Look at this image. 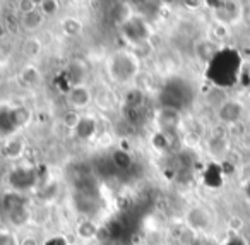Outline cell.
<instances>
[{
  "label": "cell",
  "mask_w": 250,
  "mask_h": 245,
  "mask_svg": "<svg viewBox=\"0 0 250 245\" xmlns=\"http://www.w3.org/2000/svg\"><path fill=\"white\" fill-rule=\"evenodd\" d=\"M110 70L117 81H129L137 70V60L129 53H118L111 60Z\"/></svg>",
  "instance_id": "cell-1"
},
{
  "label": "cell",
  "mask_w": 250,
  "mask_h": 245,
  "mask_svg": "<svg viewBox=\"0 0 250 245\" xmlns=\"http://www.w3.org/2000/svg\"><path fill=\"white\" fill-rule=\"evenodd\" d=\"M124 31L127 35V38L130 40L136 45H143V43L147 42V26L143 19H129L125 21Z\"/></svg>",
  "instance_id": "cell-2"
},
{
  "label": "cell",
  "mask_w": 250,
  "mask_h": 245,
  "mask_svg": "<svg viewBox=\"0 0 250 245\" xmlns=\"http://www.w3.org/2000/svg\"><path fill=\"white\" fill-rule=\"evenodd\" d=\"M156 120L163 134H171V132H175V129L178 127V124H180V113H178L175 108L163 107L160 110V113H158Z\"/></svg>",
  "instance_id": "cell-3"
},
{
  "label": "cell",
  "mask_w": 250,
  "mask_h": 245,
  "mask_svg": "<svg viewBox=\"0 0 250 245\" xmlns=\"http://www.w3.org/2000/svg\"><path fill=\"white\" fill-rule=\"evenodd\" d=\"M67 96H69V103L74 107V110H77V108H86L87 105L91 103V100H93V94H91V91L87 89L84 84H74L69 89Z\"/></svg>",
  "instance_id": "cell-4"
},
{
  "label": "cell",
  "mask_w": 250,
  "mask_h": 245,
  "mask_svg": "<svg viewBox=\"0 0 250 245\" xmlns=\"http://www.w3.org/2000/svg\"><path fill=\"white\" fill-rule=\"evenodd\" d=\"M214 14L218 18L219 24H228V22H233L236 18L240 16V5L231 4V2H219L216 4Z\"/></svg>",
  "instance_id": "cell-5"
},
{
  "label": "cell",
  "mask_w": 250,
  "mask_h": 245,
  "mask_svg": "<svg viewBox=\"0 0 250 245\" xmlns=\"http://www.w3.org/2000/svg\"><path fill=\"white\" fill-rule=\"evenodd\" d=\"M43 22H45V16L42 14V11H40V9H36V11L29 12V14H22L19 24H21V28L24 29V31L35 33V31H38V29L42 28Z\"/></svg>",
  "instance_id": "cell-6"
},
{
  "label": "cell",
  "mask_w": 250,
  "mask_h": 245,
  "mask_svg": "<svg viewBox=\"0 0 250 245\" xmlns=\"http://www.w3.org/2000/svg\"><path fill=\"white\" fill-rule=\"evenodd\" d=\"M240 113H242V107H240V103H236V101H226V103H223L221 108H219V118H221L223 122L238 120Z\"/></svg>",
  "instance_id": "cell-7"
},
{
  "label": "cell",
  "mask_w": 250,
  "mask_h": 245,
  "mask_svg": "<svg viewBox=\"0 0 250 245\" xmlns=\"http://www.w3.org/2000/svg\"><path fill=\"white\" fill-rule=\"evenodd\" d=\"M74 131H76V134L81 139H89L94 134V131H96V122L91 117H81L79 124H77V127Z\"/></svg>",
  "instance_id": "cell-8"
},
{
  "label": "cell",
  "mask_w": 250,
  "mask_h": 245,
  "mask_svg": "<svg viewBox=\"0 0 250 245\" xmlns=\"http://www.w3.org/2000/svg\"><path fill=\"white\" fill-rule=\"evenodd\" d=\"M188 223H190V226L195 228V230H202V228H206L209 223L208 213H206L204 209L195 207V209H192L190 213H188Z\"/></svg>",
  "instance_id": "cell-9"
},
{
  "label": "cell",
  "mask_w": 250,
  "mask_h": 245,
  "mask_svg": "<svg viewBox=\"0 0 250 245\" xmlns=\"http://www.w3.org/2000/svg\"><path fill=\"white\" fill-rule=\"evenodd\" d=\"M111 159H113L115 166L120 170H129L130 166H132V156L129 155L127 151H122V149H118V151L113 153V156H111Z\"/></svg>",
  "instance_id": "cell-10"
},
{
  "label": "cell",
  "mask_w": 250,
  "mask_h": 245,
  "mask_svg": "<svg viewBox=\"0 0 250 245\" xmlns=\"http://www.w3.org/2000/svg\"><path fill=\"white\" fill-rule=\"evenodd\" d=\"M62 31L67 36H77L83 31V22L77 21L76 18H65L62 21Z\"/></svg>",
  "instance_id": "cell-11"
},
{
  "label": "cell",
  "mask_w": 250,
  "mask_h": 245,
  "mask_svg": "<svg viewBox=\"0 0 250 245\" xmlns=\"http://www.w3.org/2000/svg\"><path fill=\"white\" fill-rule=\"evenodd\" d=\"M96 231H98V228L93 221L86 220V221H81V223L77 224V235H79L83 240H91V238H94Z\"/></svg>",
  "instance_id": "cell-12"
},
{
  "label": "cell",
  "mask_w": 250,
  "mask_h": 245,
  "mask_svg": "<svg viewBox=\"0 0 250 245\" xmlns=\"http://www.w3.org/2000/svg\"><path fill=\"white\" fill-rule=\"evenodd\" d=\"M125 103L129 108H139L144 103V93L141 89H132L129 91L127 98H125Z\"/></svg>",
  "instance_id": "cell-13"
},
{
  "label": "cell",
  "mask_w": 250,
  "mask_h": 245,
  "mask_svg": "<svg viewBox=\"0 0 250 245\" xmlns=\"http://www.w3.org/2000/svg\"><path fill=\"white\" fill-rule=\"evenodd\" d=\"M38 9L42 11L43 16H55L59 11V2L55 0H42L38 4Z\"/></svg>",
  "instance_id": "cell-14"
},
{
  "label": "cell",
  "mask_w": 250,
  "mask_h": 245,
  "mask_svg": "<svg viewBox=\"0 0 250 245\" xmlns=\"http://www.w3.org/2000/svg\"><path fill=\"white\" fill-rule=\"evenodd\" d=\"M22 81H24L26 84H35L36 81H38V77H40V72H38V69L36 67H33V66H28L24 70H22Z\"/></svg>",
  "instance_id": "cell-15"
},
{
  "label": "cell",
  "mask_w": 250,
  "mask_h": 245,
  "mask_svg": "<svg viewBox=\"0 0 250 245\" xmlns=\"http://www.w3.org/2000/svg\"><path fill=\"white\" fill-rule=\"evenodd\" d=\"M79 120H81V115L77 113V110H69L67 113H63V124L69 129H76Z\"/></svg>",
  "instance_id": "cell-16"
},
{
  "label": "cell",
  "mask_w": 250,
  "mask_h": 245,
  "mask_svg": "<svg viewBox=\"0 0 250 245\" xmlns=\"http://www.w3.org/2000/svg\"><path fill=\"white\" fill-rule=\"evenodd\" d=\"M9 218H11L12 224L19 226V224H24L26 221H28V213H26V209L22 207V209H18V211H12V213H9Z\"/></svg>",
  "instance_id": "cell-17"
},
{
  "label": "cell",
  "mask_w": 250,
  "mask_h": 245,
  "mask_svg": "<svg viewBox=\"0 0 250 245\" xmlns=\"http://www.w3.org/2000/svg\"><path fill=\"white\" fill-rule=\"evenodd\" d=\"M24 52L28 53V55H38V53L42 52V43L35 38H29L28 42L24 43Z\"/></svg>",
  "instance_id": "cell-18"
},
{
  "label": "cell",
  "mask_w": 250,
  "mask_h": 245,
  "mask_svg": "<svg viewBox=\"0 0 250 245\" xmlns=\"http://www.w3.org/2000/svg\"><path fill=\"white\" fill-rule=\"evenodd\" d=\"M18 7L22 14H29V12L38 9V2H35V0H21V2H18Z\"/></svg>",
  "instance_id": "cell-19"
},
{
  "label": "cell",
  "mask_w": 250,
  "mask_h": 245,
  "mask_svg": "<svg viewBox=\"0 0 250 245\" xmlns=\"http://www.w3.org/2000/svg\"><path fill=\"white\" fill-rule=\"evenodd\" d=\"M0 245H16V237L11 231H0Z\"/></svg>",
  "instance_id": "cell-20"
},
{
  "label": "cell",
  "mask_w": 250,
  "mask_h": 245,
  "mask_svg": "<svg viewBox=\"0 0 250 245\" xmlns=\"http://www.w3.org/2000/svg\"><path fill=\"white\" fill-rule=\"evenodd\" d=\"M21 151H22L21 142L14 141V142H9V144H7V153H9V155H12V156H19V155H21Z\"/></svg>",
  "instance_id": "cell-21"
},
{
  "label": "cell",
  "mask_w": 250,
  "mask_h": 245,
  "mask_svg": "<svg viewBox=\"0 0 250 245\" xmlns=\"http://www.w3.org/2000/svg\"><path fill=\"white\" fill-rule=\"evenodd\" d=\"M5 36V26H4V22L0 21V38H4Z\"/></svg>",
  "instance_id": "cell-22"
}]
</instances>
